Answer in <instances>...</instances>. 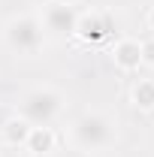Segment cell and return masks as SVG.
<instances>
[{"label": "cell", "instance_id": "12", "mask_svg": "<svg viewBox=\"0 0 154 157\" xmlns=\"http://www.w3.org/2000/svg\"><path fill=\"white\" fill-rule=\"evenodd\" d=\"M52 3H64V6H76L79 0H52Z\"/></svg>", "mask_w": 154, "mask_h": 157}, {"label": "cell", "instance_id": "8", "mask_svg": "<svg viewBox=\"0 0 154 157\" xmlns=\"http://www.w3.org/2000/svg\"><path fill=\"white\" fill-rule=\"evenodd\" d=\"M30 127L33 124H27L24 118H6L3 121V142L9 145V148H24V142L30 136Z\"/></svg>", "mask_w": 154, "mask_h": 157}, {"label": "cell", "instance_id": "6", "mask_svg": "<svg viewBox=\"0 0 154 157\" xmlns=\"http://www.w3.org/2000/svg\"><path fill=\"white\" fill-rule=\"evenodd\" d=\"M112 60L121 73H133L142 67V39H133V36H121L115 39L112 45Z\"/></svg>", "mask_w": 154, "mask_h": 157}, {"label": "cell", "instance_id": "3", "mask_svg": "<svg viewBox=\"0 0 154 157\" xmlns=\"http://www.w3.org/2000/svg\"><path fill=\"white\" fill-rule=\"evenodd\" d=\"M64 103L67 100H64V94L58 88H48V85L30 88L18 100V118H24L33 127H52L58 121V115L64 112Z\"/></svg>", "mask_w": 154, "mask_h": 157}, {"label": "cell", "instance_id": "10", "mask_svg": "<svg viewBox=\"0 0 154 157\" xmlns=\"http://www.w3.org/2000/svg\"><path fill=\"white\" fill-rule=\"evenodd\" d=\"M142 67H154V36L142 39Z\"/></svg>", "mask_w": 154, "mask_h": 157}, {"label": "cell", "instance_id": "9", "mask_svg": "<svg viewBox=\"0 0 154 157\" xmlns=\"http://www.w3.org/2000/svg\"><path fill=\"white\" fill-rule=\"evenodd\" d=\"M130 100H133L136 109L142 112H154V82L151 78H139L130 91Z\"/></svg>", "mask_w": 154, "mask_h": 157}, {"label": "cell", "instance_id": "11", "mask_svg": "<svg viewBox=\"0 0 154 157\" xmlns=\"http://www.w3.org/2000/svg\"><path fill=\"white\" fill-rule=\"evenodd\" d=\"M145 21H148V30L154 33V6H151V12H148V18H145Z\"/></svg>", "mask_w": 154, "mask_h": 157}, {"label": "cell", "instance_id": "13", "mask_svg": "<svg viewBox=\"0 0 154 157\" xmlns=\"http://www.w3.org/2000/svg\"><path fill=\"white\" fill-rule=\"evenodd\" d=\"M0 157H18V154H15V151H3Z\"/></svg>", "mask_w": 154, "mask_h": 157}, {"label": "cell", "instance_id": "1", "mask_svg": "<svg viewBox=\"0 0 154 157\" xmlns=\"http://www.w3.org/2000/svg\"><path fill=\"white\" fill-rule=\"evenodd\" d=\"M115 121L106 112L88 109L70 124V139L79 151H106L115 142Z\"/></svg>", "mask_w": 154, "mask_h": 157}, {"label": "cell", "instance_id": "7", "mask_svg": "<svg viewBox=\"0 0 154 157\" xmlns=\"http://www.w3.org/2000/svg\"><path fill=\"white\" fill-rule=\"evenodd\" d=\"M55 145H58V136H55L52 127H30L24 151H30V154H48V151H55Z\"/></svg>", "mask_w": 154, "mask_h": 157}, {"label": "cell", "instance_id": "2", "mask_svg": "<svg viewBox=\"0 0 154 157\" xmlns=\"http://www.w3.org/2000/svg\"><path fill=\"white\" fill-rule=\"evenodd\" d=\"M3 42L12 55L18 58H33L42 52L45 45V30H42V21L33 12H21L3 24Z\"/></svg>", "mask_w": 154, "mask_h": 157}, {"label": "cell", "instance_id": "5", "mask_svg": "<svg viewBox=\"0 0 154 157\" xmlns=\"http://www.w3.org/2000/svg\"><path fill=\"white\" fill-rule=\"evenodd\" d=\"M39 21H42V30L52 33V36H73L76 33V21H79V12L76 6H64V3H52L39 12Z\"/></svg>", "mask_w": 154, "mask_h": 157}, {"label": "cell", "instance_id": "4", "mask_svg": "<svg viewBox=\"0 0 154 157\" xmlns=\"http://www.w3.org/2000/svg\"><path fill=\"white\" fill-rule=\"evenodd\" d=\"M112 33H115V18L109 12H103V9H91V12H82L79 15L73 36H79L85 45H100Z\"/></svg>", "mask_w": 154, "mask_h": 157}]
</instances>
